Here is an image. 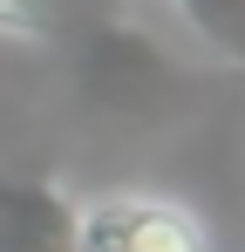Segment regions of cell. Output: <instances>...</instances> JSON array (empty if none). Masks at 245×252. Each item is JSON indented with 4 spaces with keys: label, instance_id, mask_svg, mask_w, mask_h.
<instances>
[{
    "label": "cell",
    "instance_id": "6da1fadb",
    "mask_svg": "<svg viewBox=\"0 0 245 252\" xmlns=\"http://www.w3.org/2000/svg\"><path fill=\"white\" fill-rule=\"evenodd\" d=\"M68 252H225L218 225L177 191H95L68 218Z\"/></svg>",
    "mask_w": 245,
    "mask_h": 252
},
{
    "label": "cell",
    "instance_id": "7a4b0ae2",
    "mask_svg": "<svg viewBox=\"0 0 245 252\" xmlns=\"http://www.w3.org/2000/svg\"><path fill=\"white\" fill-rule=\"evenodd\" d=\"M68 218L75 205L48 191H0V252H68Z\"/></svg>",
    "mask_w": 245,
    "mask_h": 252
},
{
    "label": "cell",
    "instance_id": "3957f363",
    "mask_svg": "<svg viewBox=\"0 0 245 252\" xmlns=\"http://www.w3.org/2000/svg\"><path fill=\"white\" fill-rule=\"evenodd\" d=\"M48 34V0H0V41H41Z\"/></svg>",
    "mask_w": 245,
    "mask_h": 252
}]
</instances>
